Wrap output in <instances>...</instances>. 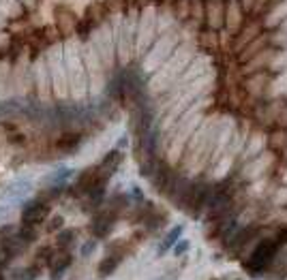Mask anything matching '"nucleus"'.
<instances>
[{
  "label": "nucleus",
  "instance_id": "obj_1",
  "mask_svg": "<svg viewBox=\"0 0 287 280\" xmlns=\"http://www.w3.org/2000/svg\"><path fill=\"white\" fill-rule=\"evenodd\" d=\"M186 62H189V52H186V49H180V54H176L174 60L167 62V67H165L163 71H159V75L152 77V82H150V90L159 92L165 84H169L171 80H174L176 71H180Z\"/></svg>",
  "mask_w": 287,
  "mask_h": 280
},
{
  "label": "nucleus",
  "instance_id": "obj_2",
  "mask_svg": "<svg viewBox=\"0 0 287 280\" xmlns=\"http://www.w3.org/2000/svg\"><path fill=\"white\" fill-rule=\"evenodd\" d=\"M47 214H49V207L45 203H41V201H30V203H26L24 210H21V225L39 227L41 222L47 218Z\"/></svg>",
  "mask_w": 287,
  "mask_h": 280
},
{
  "label": "nucleus",
  "instance_id": "obj_3",
  "mask_svg": "<svg viewBox=\"0 0 287 280\" xmlns=\"http://www.w3.org/2000/svg\"><path fill=\"white\" fill-rule=\"evenodd\" d=\"M24 248H26L24 240H21L17 233H13V235H9V238L2 240L0 253H2V257H4L6 261H11V259H15V257H19L21 253H24Z\"/></svg>",
  "mask_w": 287,
  "mask_h": 280
},
{
  "label": "nucleus",
  "instance_id": "obj_4",
  "mask_svg": "<svg viewBox=\"0 0 287 280\" xmlns=\"http://www.w3.org/2000/svg\"><path fill=\"white\" fill-rule=\"evenodd\" d=\"M69 265H71V255L69 253L54 255L52 263H49V280H62V274L69 270Z\"/></svg>",
  "mask_w": 287,
  "mask_h": 280
},
{
  "label": "nucleus",
  "instance_id": "obj_5",
  "mask_svg": "<svg viewBox=\"0 0 287 280\" xmlns=\"http://www.w3.org/2000/svg\"><path fill=\"white\" fill-rule=\"evenodd\" d=\"M270 163H272V154H266V156H260L255 163H249L247 167H245V178H249V180H253V178H257L262 174L264 169H268L270 167Z\"/></svg>",
  "mask_w": 287,
  "mask_h": 280
},
{
  "label": "nucleus",
  "instance_id": "obj_6",
  "mask_svg": "<svg viewBox=\"0 0 287 280\" xmlns=\"http://www.w3.org/2000/svg\"><path fill=\"white\" fill-rule=\"evenodd\" d=\"M182 231H184V227L182 225H176L174 229H171V231L165 235V240L161 242V246H159V255H167L171 248H174V244L178 242L182 238Z\"/></svg>",
  "mask_w": 287,
  "mask_h": 280
},
{
  "label": "nucleus",
  "instance_id": "obj_7",
  "mask_svg": "<svg viewBox=\"0 0 287 280\" xmlns=\"http://www.w3.org/2000/svg\"><path fill=\"white\" fill-rule=\"evenodd\" d=\"M30 188H32V184L28 182V180H17V182H13V184L6 186L4 192L9 197H21V195H26Z\"/></svg>",
  "mask_w": 287,
  "mask_h": 280
},
{
  "label": "nucleus",
  "instance_id": "obj_8",
  "mask_svg": "<svg viewBox=\"0 0 287 280\" xmlns=\"http://www.w3.org/2000/svg\"><path fill=\"white\" fill-rule=\"evenodd\" d=\"M264 143H266V137H264V135H255V137L251 139L249 148L245 150V159H251V156L260 154V150L264 148Z\"/></svg>",
  "mask_w": 287,
  "mask_h": 280
},
{
  "label": "nucleus",
  "instance_id": "obj_9",
  "mask_svg": "<svg viewBox=\"0 0 287 280\" xmlns=\"http://www.w3.org/2000/svg\"><path fill=\"white\" fill-rule=\"evenodd\" d=\"M75 240V233L71 231V229H60L58 235H56V246L58 248H69L71 244Z\"/></svg>",
  "mask_w": 287,
  "mask_h": 280
},
{
  "label": "nucleus",
  "instance_id": "obj_10",
  "mask_svg": "<svg viewBox=\"0 0 287 280\" xmlns=\"http://www.w3.org/2000/svg\"><path fill=\"white\" fill-rule=\"evenodd\" d=\"M52 259H54V250L49 246H43V248H39V253L34 255V265H39V268H41V265H45V263L49 265Z\"/></svg>",
  "mask_w": 287,
  "mask_h": 280
},
{
  "label": "nucleus",
  "instance_id": "obj_11",
  "mask_svg": "<svg viewBox=\"0 0 287 280\" xmlns=\"http://www.w3.org/2000/svg\"><path fill=\"white\" fill-rule=\"evenodd\" d=\"M17 235H19L21 240H24V244L28 246V244L37 242V227H26V225H21V229L17 231Z\"/></svg>",
  "mask_w": 287,
  "mask_h": 280
},
{
  "label": "nucleus",
  "instance_id": "obj_12",
  "mask_svg": "<svg viewBox=\"0 0 287 280\" xmlns=\"http://www.w3.org/2000/svg\"><path fill=\"white\" fill-rule=\"evenodd\" d=\"M39 272H41L39 265H28V268L17 272V280H37Z\"/></svg>",
  "mask_w": 287,
  "mask_h": 280
},
{
  "label": "nucleus",
  "instance_id": "obj_13",
  "mask_svg": "<svg viewBox=\"0 0 287 280\" xmlns=\"http://www.w3.org/2000/svg\"><path fill=\"white\" fill-rule=\"evenodd\" d=\"M189 248H191V242H189V240H184V238H180V240H178V242L174 244V248H171V253H174L176 257H182V255H184Z\"/></svg>",
  "mask_w": 287,
  "mask_h": 280
},
{
  "label": "nucleus",
  "instance_id": "obj_14",
  "mask_svg": "<svg viewBox=\"0 0 287 280\" xmlns=\"http://www.w3.org/2000/svg\"><path fill=\"white\" fill-rule=\"evenodd\" d=\"M116 265H118V261H114V259H105V261L101 263V268H99V274H101V276L112 274V272L116 270Z\"/></svg>",
  "mask_w": 287,
  "mask_h": 280
},
{
  "label": "nucleus",
  "instance_id": "obj_15",
  "mask_svg": "<svg viewBox=\"0 0 287 280\" xmlns=\"http://www.w3.org/2000/svg\"><path fill=\"white\" fill-rule=\"evenodd\" d=\"M62 225H64V218L62 216H54L52 220H49V225H47V231L49 233H58L62 229Z\"/></svg>",
  "mask_w": 287,
  "mask_h": 280
},
{
  "label": "nucleus",
  "instance_id": "obj_16",
  "mask_svg": "<svg viewBox=\"0 0 287 280\" xmlns=\"http://www.w3.org/2000/svg\"><path fill=\"white\" fill-rule=\"evenodd\" d=\"M95 250H97V242H95V240H88V242H86L84 246H82V257H90L92 253H95Z\"/></svg>",
  "mask_w": 287,
  "mask_h": 280
},
{
  "label": "nucleus",
  "instance_id": "obj_17",
  "mask_svg": "<svg viewBox=\"0 0 287 280\" xmlns=\"http://www.w3.org/2000/svg\"><path fill=\"white\" fill-rule=\"evenodd\" d=\"M275 203H277V205H285V203H287V188H283V190L277 192V195H275Z\"/></svg>",
  "mask_w": 287,
  "mask_h": 280
},
{
  "label": "nucleus",
  "instance_id": "obj_18",
  "mask_svg": "<svg viewBox=\"0 0 287 280\" xmlns=\"http://www.w3.org/2000/svg\"><path fill=\"white\" fill-rule=\"evenodd\" d=\"M13 233H15V229H13V225H6V227L0 229V240L9 238V235H13Z\"/></svg>",
  "mask_w": 287,
  "mask_h": 280
},
{
  "label": "nucleus",
  "instance_id": "obj_19",
  "mask_svg": "<svg viewBox=\"0 0 287 280\" xmlns=\"http://www.w3.org/2000/svg\"><path fill=\"white\" fill-rule=\"evenodd\" d=\"M4 263H6V259L2 257V253H0V272H2V268H4Z\"/></svg>",
  "mask_w": 287,
  "mask_h": 280
},
{
  "label": "nucleus",
  "instance_id": "obj_20",
  "mask_svg": "<svg viewBox=\"0 0 287 280\" xmlns=\"http://www.w3.org/2000/svg\"><path fill=\"white\" fill-rule=\"evenodd\" d=\"M0 280H4V276H2V272H0Z\"/></svg>",
  "mask_w": 287,
  "mask_h": 280
}]
</instances>
